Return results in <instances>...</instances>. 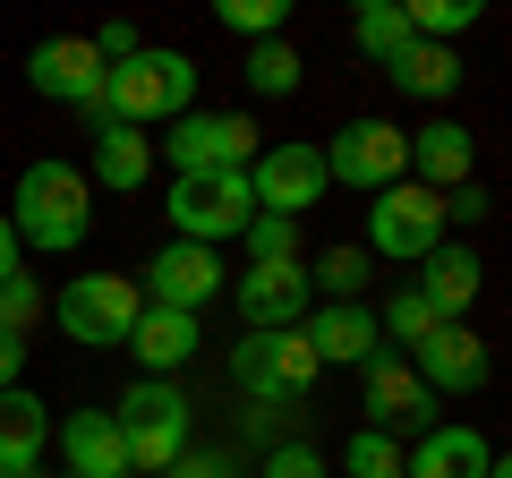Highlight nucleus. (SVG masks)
I'll return each instance as SVG.
<instances>
[{"instance_id":"f257e3e1","label":"nucleus","mask_w":512,"mask_h":478,"mask_svg":"<svg viewBox=\"0 0 512 478\" xmlns=\"http://www.w3.org/2000/svg\"><path fill=\"white\" fill-rule=\"evenodd\" d=\"M128 444V478H171L188 461V427H197V402H188L180 376H137V385L111 402Z\"/></svg>"},{"instance_id":"f03ea898","label":"nucleus","mask_w":512,"mask_h":478,"mask_svg":"<svg viewBox=\"0 0 512 478\" xmlns=\"http://www.w3.org/2000/svg\"><path fill=\"white\" fill-rule=\"evenodd\" d=\"M9 222H18L26 248H43V257H69V248H86L94 231V188L77 163H60V154H43V163L18 171V205H9Z\"/></svg>"},{"instance_id":"7ed1b4c3","label":"nucleus","mask_w":512,"mask_h":478,"mask_svg":"<svg viewBox=\"0 0 512 478\" xmlns=\"http://www.w3.org/2000/svg\"><path fill=\"white\" fill-rule=\"evenodd\" d=\"M197 111V60L171 52V43H146L137 60H120V69L103 77V120H128V129H171V120H188Z\"/></svg>"},{"instance_id":"20e7f679","label":"nucleus","mask_w":512,"mask_h":478,"mask_svg":"<svg viewBox=\"0 0 512 478\" xmlns=\"http://www.w3.org/2000/svg\"><path fill=\"white\" fill-rule=\"evenodd\" d=\"M137 316H146V282L137 274H69L52 291V325L77 350H128Z\"/></svg>"},{"instance_id":"39448f33","label":"nucleus","mask_w":512,"mask_h":478,"mask_svg":"<svg viewBox=\"0 0 512 478\" xmlns=\"http://www.w3.org/2000/svg\"><path fill=\"white\" fill-rule=\"evenodd\" d=\"M163 214L188 248H222V239H239L256 222V188H248V171H197V180L163 188Z\"/></svg>"},{"instance_id":"423d86ee","label":"nucleus","mask_w":512,"mask_h":478,"mask_svg":"<svg viewBox=\"0 0 512 478\" xmlns=\"http://www.w3.org/2000/svg\"><path fill=\"white\" fill-rule=\"evenodd\" d=\"M316 350H308V333H248V342H231V385L248 393L256 410H291V402H308V385H316Z\"/></svg>"},{"instance_id":"0eeeda50","label":"nucleus","mask_w":512,"mask_h":478,"mask_svg":"<svg viewBox=\"0 0 512 478\" xmlns=\"http://www.w3.org/2000/svg\"><path fill=\"white\" fill-rule=\"evenodd\" d=\"M154 154L171 163V180H197V171H248L265 154V137H256L248 111H188L154 137Z\"/></svg>"},{"instance_id":"6e6552de","label":"nucleus","mask_w":512,"mask_h":478,"mask_svg":"<svg viewBox=\"0 0 512 478\" xmlns=\"http://www.w3.org/2000/svg\"><path fill=\"white\" fill-rule=\"evenodd\" d=\"M325 171H333V188L384 197V188L410 180V129H393V120H342L333 146H325Z\"/></svg>"},{"instance_id":"1a4fd4ad","label":"nucleus","mask_w":512,"mask_h":478,"mask_svg":"<svg viewBox=\"0 0 512 478\" xmlns=\"http://www.w3.org/2000/svg\"><path fill=\"white\" fill-rule=\"evenodd\" d=\"M444 248V197H427L419 180L384 188L376 205H367V257H393V265H419Z\"/></svg>"},{"instance_id":"9d476101","label":"nucleus","mask_w":512,"mask_h":478,"mask_svg":"<svg viewBox=\"0 0 512 478\" xmlns=\"http://www.w3.org/2000/svg\"><path fill=\"white\" fill-rule=\"evenodd\" d=\"M248 188H256V214H308V205H325L333 171H325V146H308V137H282V146H265L248 163Z\"/></svg>"},{"instance_id":"9b49d317","label":"nucleus","mask_w":512,"mask_h":478,"mask_svg":"<svg viewBox=\"0 0 512 478\" xmlns=\"http://www.w3.org/2000/svg\"><path fill=\"white\" fill-rule=\"evenodd\" d=\"M231 308H239V325L248 333H291V325H308V308H316V282H308V265H248V274L231 282Z\"/></svg>"},{"instance_id":"f8f14e48","label":"nucleus","mask_w":512,"mask_h":478,"mask_svg":"<svg viewBox=\"0 0 512 478\" xmlns=\"http://www.w3.org/2000/svg\"><path fill=\"white\" fill-rule=\"evenodd\" d=\"M26 77H35V94H52V103H77V111H94L103 120V52H94L86 35H52V43H35L26 52Z\"/></svg>"},{"instance_id":"ddd939ff","label":"nucleus","mask_w":512,"mask_h":478,"mask_svg":"<svg viewBox=\"0 0 512 478\" xmlns=\"http://www.w3.org/2000/svg\"><path fill=\"white\" fill-rule=\"evenodd\" d=\"M367 427H384V436H393V427H436V393H427V376L410 368L402 350H376V359H367Z\"/></svg>"},{"instance_id":"4468645a","label":"nucleus","mask_w":512,"mask_h":478,"mask_svg":"<svg viewBox=\"0 0 512 478\" xmlns=\"http://www.w3.org/2000/svg\"><path fill=\"white\" fill-rule=\"evenodd\" d=\"M299 333H308L316 368H367V359L384 350V325H376V308H367V299H316Z\"/></svg>"},{"instance_id":"2eb2a0df","label":"nucleus","mask_w":512,"mask_h":478,"mask_svg":"<svg viewBox=\"0 0 512 478\" xmlns=\"http://www.w3.org/2000/svg\"><path fill=\"white\" fill-rule=\"evenodd\" d=\"M205 299H222V248H188V239L154 248V265H146V308L197 316Z\"/></svg>"},{"instance_id":"dca6fc26","label":"nucleus","mask_w":512,"mask_h":478,"mask_svg":"<svg viewBox=\"0 0 512 478\" xmlns=\"http://www.w3.org/2000/svg\"><path fill=\"white\" fill-rule=\"evenodd\" d=\"M402 359L427 376V393H487V376H495V350L478 342L470 325H436L419 350H402Z\"/></svg>"},{"instance_id":"f3484780","label":"nucleus","mask_w":512,"mask_h":478,"mask_svg":"<svg viewBox=\"0 0 512 478\" xmlns=\"http://www.w3.org/2000/svg\"><path fill=\"white\" fill-rule=\"evenodd\" d=\"M52 444H60V478H128V444L111 410H69Z\"/></svg>"},{"instance_id":"a211bd4d","label":"nucleus","mask_w":512,"mask_h":478,"mask_svg":"<svg viewBox=\"0 0 512 478\" xmlns=\"http://www.w3.org/2000/svg\"><path fill=\"white\" fill-rule=\"evenodd\" d=\"M470 171H478V137L461 129V120H427V129H410V180H419L427 197L470 188Z\"/></svg>"},{"instance_id":"6ab92c4d","label":"nucleus","mask_w":512,"mask_h":478,"mask_svg":"<svg viewBox=\"0 0 512 478\" xmlns=\"http://www.w3.org/2000/svg\"><path fill=\"white\" fill-rule=\"evenodd\" d=\"M487 436L478 427H461V419H436L419 444L402 453V478H487Z\"/></svg>"},{"instance_id":"aec40b11","label":"nucleus","mask_w":512,"mask_h":478,"mask_svg":"<svg viewBox=\"0 0 512 478\" xmlns=\"http://www.w3.org/2000/svg\"><path fill=\"white\" fill-rule=\"evenodd\" d=\"M478 282H487V265H478V248H461V239H444L436 257H419V299L444 316V325H461V316H470Z\"/></svg>"},{"instance_id":"412c9836","label":"nucleus","mask_w":512,"mask_h":478,"mask_svg":"<svg viewBox=\"0 0 512 478\" xmlns=\"http://www.w3.org/2000/svg\"><path fill=\"white\" fill-rule=\"evenodd\" d=\"M197 316H180V308H146L137 316V333H128V350H137V368L146 376H180L188 359H197Z\"/></svg>"},{"instance_id":"4be33fe9","label":"nucleus","mask_w":512,"mask_h":478,"mask_svg":"<svg viewBox=\"0 0 512 478\" xmlns=\"http://www.w3.org/2000/svg\"><path fill=\"white\" fill-rule=\"evenodd\" d=\"M52 453V410L35 402V393H0V470H18V478H35V461Z\"/></svg>"},{"instance_id":"5701e85b","label":"nucleus","mask_w":512,"mask_h":478,"mask_svg":"<svg viewBox=\"0 0 512 478\" xmlns=\"http://www.w3.org/2000/svg\"><path fill=\"white\" fill-rule=\"evenodd\" d=\"M94 180L103 188H146L154 180V137L128 120H94Z\"/></svg>"},{"instance_id":"b1692460","label":"nucleus","mask_w":512,"mask_h":478,"mask_svg":"<svg viewBox=\"0 0 512 478\" xmlns=\"http://www.w3.org/2000/svg\"><path fill=\"white\" fill-rule=\"evenodd\" d=\"M384 77H393V94H410V103H444V94L461 86V60L444 52V43H410Z\"/></svg>"},{"instance_id":"393cba45","label":"nucleus","mask_w":512,"mask_h":478,"mask_svg":"<svg viewBox=\"0 0 512 478\" xmlns=\"http://www.w3.org/2000/svg\"><path fill=\"white\" fill-rule=\"evenodd\" d=\"M350 43H359L376 69H393V60H402L419 35H410V18L393 9V0H359V18H350Z\"/></svg>"},{"instance_id":"a878e982","label":"nucleus","mask_w":512,"mask_h":478,"mask_svg":"<svg viewBox=\"0 0 512 478\" xmlns=\"http://www.w3.org/2000/svg\"><path fill=\"white\" fill-rule=\"evenodd\" d=\"M367 265H376V257H367L359 239H342V248H325V257L308 265V282H316V299H359L367 291Z\"/></svg>"},{"instance_id":"bb28decb","label":"nucleus","mask_w":512,"mask_h":478,"mask_svg":"<svg viewBox=\"0 0 512 478\" xmlns=\"http://www.w3.org/2000/svg\"><path fill=\"white\" fill-rule=\"evenodd\" d=\"M376 325H384V350H419L427 333L444 325V316L427 308V299H419V282H410V291H393V299H384V316H376Z\"/></svg>"},{"instance_id":"cd10ccee","label":"nucleus","mask_w":512,"mask_h":478,"mask_svg":"<svg viewBox=\"0 0 512 478\" xmlns=\"http://www.w3.org/2000/svg\"><path fill=\"white\" fill-rule=\"evenodd\" d=\"M402 18H410V35H419V43H444V52H453V35H470V26H478V0H410Z\"/></svg>"},{"instance_id":"c85d7f7f","label":"nucleus","mask_w":512,"mask_h":478,"mask_svg":"<svg viewBox=\"0 0 512 478\" xmlns=\"http://www.w3.org/2000/svg\"><path fill=\"white\" fill-rule=\"evenodd\" d=\"M342 470H350V478H402V444L384 436V427H350Z\"/></svg>"},{"instance_id":"c756f323","label":"nucleus","mask_w":512,"mask_h":478,"mask_svg":"<svg viewBox=\"0 0 512 478\" xmlns=\"http://www.w3.org/2000/svg\"><path fill=\"white\" fill-rule=\"evenodd\" d=\"M214 18L231 26V35H248V43H282V26H291V9H282V0H222Z\"/></svg>"},{"instance_id":"7c9ffc66","label":"nucleus","mask_w":512,"mask_h":478,"mask_svg":"<svg viewBox=\"0 0 512 478\" xmlns=\"http://www.w3.org/2000/svg\"><path fill=\"white\" fill-rule=\"evenodd\" d=\"M35 316H52L43 282H35V274H9V282H0V333H18V342H26V333H35Z\"/></svg>"},{"instance_id":"2f4dec72","label":"nucleus","mask_w":512,"mask_h":478,"mask_svg":"<svg viewBox=\"0 0 512 478\" xmlns=\"http://www.w3.org/2000/svg\"><path fill=\"white\" fill-rule=\"evenodd\" d=\"M239 239H248V265H291L299 257V222L291 214H256Z\"/></svg>"},{"instance_id":"473e14b6","label":"nucleus","mask_w":512,"mask_h":478,"mask_svg":"<svg viewBox=\"0 0 512 478\" xmlns=\"http://www.w3.org/2000/svg\"><path fill=\"white\" fill-rule=\"evenodd\" d=\"M299 77H308V69H299L291 43H256V52H248V86L256 94H299Z\"/></svg>"},{"instance_id":"72a5a7b5","label":"nucleus","mask_w":512,"mask_h":478,"mask_svg":"<svg viewBox=\"0 0 512 478\" xmlns=\"http://www.w3.org/2000/svg\"><path fill=\"white\" fill-rule=\"evenodd\" d=\"M256 478H333L325 470V453H316V444H265V470H256Z\"/></svg>"},{"instance_id":"f704fd0d","label":"nucleus","mask_w":512,"mask_h":478,"mask_svg":"<svg viewBox=\"0 0 512 478\" xmlns=\"http://www.w3.org/2000/svg\"><path fill=\"white\" fill-rule=\"evenodd\" d=\"M94 52H103V69H120V60H137V52H146V35H137V26H128V18H111V26H94Z\"/></svg>"},{"instance_id":"c9c22d12","label":"nucleus","mask_w":512,"mask_h":478,"mask_svg":"<svg viewBox=\"0 0 512 478\" xmlns=\"http://www.w3.org/2000/svg\"><path fill=\"white\" fill-rule=\"evenodd\" d=\"M487 214H495V197H487V188H478V180L444 197V222H487Z\"/></svg>"},{"instance_id":"e433bc0d","label":"nucleus","mask_w":512,"mask_h":478,"mask_svg":"<svg viewBox=\"0 0 512 478\" xmlns=\"http://www.w3.org/2000/svg\"><path fill=\"white\" fill-rule=\"evenodd\" d=\"M171 478H239V461H231V453H197V444H188V461H180Z\"/></svg>"},{"instance_id":"4c0bfd02","label":"nucleus","mask_w":512,"mask_h":478,"mask_svg":"<svg viewBox=\"0 0 512 478\" xmlns=\"http://www.w3.org/2000/svg\"><path fill=\"white\" fill-rule=\"evenodd\" d=\"M18 385H26V342L0 333V393H18Z\"/></svg>"},{"instance_id":"58836bf2","label":"nucleus","mask_w":512,"mask_h":478,"mask_svg":"<svg viewBox=\"0 0 512 478\" xmlns=\"http://www.w3.org/2000/svg\"><path fill=\"white\" fill-rule=\"evenodd\" d=\"M18 274V222H9V205H0V282Z\"/></svg>"},{"instance_id":"ea45409f","label":"nucleus","mask_w":512,"mask_h":478,"mask_svg":"<svg viewBox=\"0 0 512 478\" xmlns=\"http://www.w3.org/2000/svg\"><path fill=\"white\" fill-rule=\"evenodd\" d=\"M487 478H512V453H495V461H487Z\"/></svg>"},{"instance_id":"a19ab883","label":"nucleus","mask_w":512,"mask_h":478,"mask_svg":"<svg viewBox=\"0 0 512 478\" xmlns=\"http://www.w3.org/2000/svg\"><path fill=\"white\" fill-rule=\"evenodd\" d=\"M0 478H18V470H0Z\"/></svg>"}]
</instances>
